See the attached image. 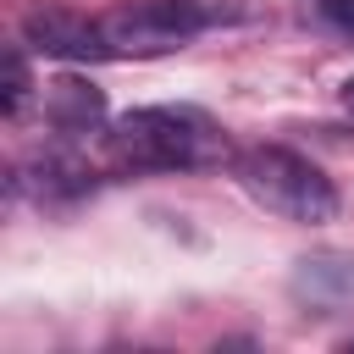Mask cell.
<instances>
[{"label":"cell","mask_w":354,"mask_h":354,"mask_svg":"<svg viewBox=\"0 0 354 354\" xmlns=\"http://www.w3.org/2000/svg\"><path fill=\"white\" fill-rule=\"evenodd\" d=\"M111 155L122 166H138V171H194V166H216L227 155V138L205 111L144 105V111H127L116 122Z\"/></svg>","instance_id":"1"},{"label":"cell","mask_w":354,"mask_h":354,"mask_svg":"<svg viewBox=\"0 0 354 354\" xmlns=\"http://www.w3.org/2000/svg\"><path fill=\"white\" fill-rule=\"evenodd\" d=\"M238 183H243V194H249L254 205H266V210L282 216V221L315 227V221H332V216H337V188H332V177H326L315 160H304L299 149H282V144H254V149H243V155H238Z\"/></svg>","instance_id":"2"},{"label":"cell","mask_w":354,"mask_h":354,"mask_svg":"<svg viewBox=\"0 0 354 354\" xmlns=\"http://www.w3.org/2000/svg\"><path fill=\"white\" fill-rule=\"evenodd\" d=\"M216 11L194 6V0H138V6H116L100 17L105 39L116 55H160V50H177L188 33L210 28Z\"/></svg>","instance_id":"3"},{"label":"cell","mask_w":354,"mask_h":354,"mask_svg":"<svg viewBox=\"0 0 354 354\" xmlns=\"http://www.w3.org/2000/svg\"><path fill=\"white\" fill-rule=\"evenodd\" d=\"M22 39L33 50H44V55H61V61H105V55H116L111 39H105V28L88 22V17H77V11H66V6H33V11H22Z\"/></svg>","instance_id":"4"},{"label":"cell","mask_w":354,"mask_h":354,"mask_svg":"<svg viewBox=\"0 0 354 354\" xmlns=\"http://www.w3.org/2000/svg\"><path fill=\"white\" fill-rule=\"evenodd\" d=\"M44 116L61 133H83L105 116V94L83 77H55V83H44Z\"/></svg>","instance_id":"5"},{"label":"cell","mask_w":354,"mask_h":354,"mask_svg":"<svg viewBox=\"0 0 354 354\" xmlns=\"http://www.w3.org/2000/svg\"><path fill=\"white\" fill-rule=\"evenodd\" d=\"M28 88H33V77H28L22 50H6V88H0V111H6V116H17V111H22V100H28Z\"/></svg>","instance_id":"6"},{"label":"cell","mask_w":354,"mask_h":354,"mask_svg":"<svg viewBox=\"0 0 354 354\" xmlns=\"http://www.w3.org/2000/svg\"><path fill=\"white\" fill-rule=\"evenodd\" d=\"M304 288L310 282H337V288H354V260H332V254H321V260H304V277H299Z\"/></svg>","instance_id":"7"},{"label":"cell","mask_w":354,"mask_h":354,"mask_svg":"<svg viewBox=\"0 0 354 354\" xmlns=\"http://www.w3.org/2000/svg\"><path fill=\"white\" fill-rule=\"evenodd\" d=\"M321 11L332 22H343V28H354V0H321Z\"/></svg>","instance_id":"8"},{"label":"cell","mask_w":354,"mask_h":354,"mask_svg":"<svg viewBox=\"0 0 354 354\" xmlns=\"http://www.w3.org/2000/svg\"><path fill=\"white\" fill-rule=\"evenodd\" d=\"M337 100H343V111H348V116H354V77H348V83H343V88H337Z\"/></svg>","instance_id":"9"}]
</instances>
